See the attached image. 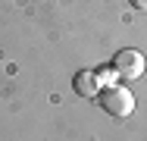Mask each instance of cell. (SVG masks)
<instances>
[{"mask_svg": "<svg viewBox=\"0 0 147 141\" xmlns=\"http://www.w3.org/2000/svg\"><path fill=\"white\" fill-rule=\"evenodd\" d=\"M144 66H147V60L141 50H135V47H125V50H119L116 56H113V72L116 75H122V79H141L144 75Z\"/></svg>", "mask_w": 147, "mask_h": 141, "instance_id": "1", "label": "cell"}, {"mask_svg": "<svg viewBox=\"0 0 147 141\" xmlns=\"http://www.w3.org/2000/svg\"><path fill=\"white\" fill-rule=\"evenodd\" d=\"M100 107L110 113V116H128V113L135 110V97L125 88H107L100 94Z\"/></svg>", "mask_w": 147, "mask_h": 141, "instance_id": "2", "label": "cell"}, {"mask_svg": "<svg viewBox=\"0 0 147 141\" xmlns=\"http://www.w3.org/2000/svg\"><path fill=\"white\" fill-rule=\"evenodd\" d=\"M97 91H100V79H97V72H78L75 75V94H82V97H97Z\"/></svg>", "mask_w": 147, "mask_h": 141, "instance_id": "3", "label": "cell"}, {"mask_svg": "<svg viewBox=\"0 0 147 141\" xmlns=\"http://www.w3.org/2000/svg\"><path fill=\"white\" fill-rule=\"evenodd\" d=\"M131 3H135L138 9H147V0H131Z\"/></svg>", "mask_w": 147, "mask_h": 141, "instance_id": "4", "label": "cell"}]
</instances>
